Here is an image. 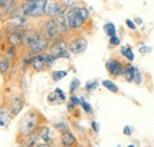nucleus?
Listing matches in <instances>:
<instances>
[{"mask_svg": "<svg viewBox=\"0 0 154 147\" xmlns=\"http://www.w3.org/2000/svg\"><path fill=\"white\" fill-rule=\"evenodd\" d=\"M14 6V0H0V7L6 12L11 11Z\"/></svg>", "mask_w": 154, "mask_h": 147, "instance_id": "412c9836", "label": "nucleus"}, {"mask_svg": "<svg viewBox=\"0 0 154 147\" xmlns=\"http://www.w3.org/2000/svg\"><path fill=\"white\" fill-rule=\"evenodd\" d=\"M71 102H72L74 105H81V103H82V101H81L79 99H77L76 96H71Z\"/></svg>", "mask_w": 154, "mask_h": 147, "instance_id": "72a5a7b5", "label": "nucleus"}, {"mask_svg": "<svg viewBox=\"0 0 154 147\" xmlns=\"http://www.w3.org/2000/svg\"><path fill=\"white\" fill-rule=\"evenodd\" d=\"M44 31H45V37L48 39H55V40H57V39H59L60 35H62L59 32V30H58L57 25L55 24L54 19H51V20H49V21L45 23Z\"/></svg>", "mask_w": 154, "mask_h": 147, "instance_id": "423d86ee", "label": "nucleus"}, {"mask_svg": "<svg viewBox=\"0 0 154 147\" xmlns=\"http://www.w3.org/2000/svg\"><path fill=\"white\" fill-rule=\"evenodd\" d=\"M62 13H63V5H60L55 0H46L44 14L50 16V17H56Z\"/></svg>", "mask_w": 154, "mask_h": 147, "instance_id": "20e7f679", "label": "nucleus"}, {"mask_svg": "<svg viewBox=\"0 0 154 147\" xmlns=\"http://www.w3.org/2000/svg\"><path fill=\"white\" fill-rule=\"evenodd\" d=\"M123 133H125L126 135H131V134H132V129H131V127H129V126H126V127L123 128Z\"/></svg>", "mask_w": 154, "mask_h": 147, "instance_id": "c9c22d12", "label": "nucleus"}, {"mask_svg": "<svg viewBox=\"0 0 154 147\" xmlns=\"http://www.w3.org/2000/svg\"><path fill=\"white\" fill-rule=\"evenodd\" d=\"M91 127H93V129H94V130H95V132H98V125H97V122L96 121H93V122H91Z\"/></svg>", "mask_w": 154, "mask_h": 147, "instance_id": "e433bc0d", "label": "nucleus"}, {"mask_svg": "<svg viewBox=\"0 0 154 147\" xmlns=\"http://www.w3.org/2000/svg\"><path fill=\"white\" fill-rule=\"evenodd\" d=\"M76 147H81V146H76Z\"/></svg>", "mask_w": 154, "mask_h": 147, "instance_id": "a19ab883", "label": "nucleus"}, {"mask_svg": "<svg viewBox=\"0 0 154 147\" xmlns=\"http://www.w3.org/2000/svg\"><path fill=\"white\" fill-rule=\"evenodd\" d=\"M103 29H104V32H106L109 37L115 36L116 30H115V26H114L113 23H107V24L103 26Z\"/></svg>", "mask_w": 154, "mask_h": 147, "instance_id": "5701e85b", "label": "nucleus"}, {"mask_svg": "<svg viewBox=\"0 0 154 147\" xmlns=\"http://www.w3.org/2000/svg\"><path fill=\"white\" fill-rule=\"evenodd\" d=\"M109 42H110V44H112V45L117 46V45L120 44V38H119V37H116V36H113V37H110Z\"/></svg>", "mask_w": 154, "mask_h": 147, "instance_id": "2f4dec72", "label": "nucleus"}, {"mask_svg": "<svg viewBox=\"0 0 154 147\" xmlns=\"http://www.w3.org/2000/svg\"><path fill=\"white\" fill-rule=\"evenodd\" d=\"M46 0H33V1H25L21 6V10L25 16L29 17H39L44 14Z\"/></svg>", "mask_w": 154, "mask_h": 147, "instance_id": "f03ea898", "label": "nucleus"}, {"mask_svg": "<svg viewBox=\"0 0 154 147\" xmlns=\"http://www.w3.org/2000/svg\"><path fill=\"white\" fill-rule=\"evenodd\" d=\"M149 51H151V49L147 48L146 45H143V46L140 48V52H141V54H147V52H149Z\"/></svg>", "mask_w": 154, "mask_h": 147, "instance_id": "473e14b6", "label": "nucleus"}, {"mask_svg": "<svg viewBox=\"0 0 154 147\" xmlns=\"http://www.w3.org/2000/svg\"><path fill=\"white\" fill-rule=\"evenodd\" d=\"M25 1H33V0H25Z\"/></svg>", "mask_w": 154, "mask_h": 147, "instance_id": "ea45409f", "label": "nucleus"}, {"mask_svg": "<svg viewBox=\"0 0 154 147\" xmlns=\"http://www.w3.org/2000/svg\"><path fill=\"white\" fill-rule=\"evenodd\" d=\"M78 86H79V81L77 80V78H74L72 81H71V87H70V92H74L76 90L77 88H78Z\"/></svg>", "mask_w": 154, "mask_h": 147, "instance_id": "c756f323", "label": "nucleus"}, {"mask_svg": "<svg viewBox=\"0 0 154 147\" xmlns=\"http://www.w3.org/2000/svg\"><path fill=\"white\" fill-rule=\"evenodd\" d=\"M55 128L57 129L58 132H60V133H64V132H66V130H68V124H66V122H64V121L56 122V124H55Z\"/></svg>", "mask_w": 154, "mask_h": 147, "instance_id": "393cba45", "label": "nucleus"}, {"mask_svg": "<svg viewBox=\"0 0 154 147\" xmlns=\"http://www.w3.org/2000/svg\"><path fill=\"white\" fill-rule=\"evenodd\" d=\"M71 8H72V11H74L83 21H87V20L89 19V12H88L87 8H84V7H77V6L76 7H71Z\"/></svg>", "mask_w": 154, "mask_h": 147, "instance_id": "6ab92c4d", "label": "nucleus"}, {"mask_svg": "<svg viewBox=\"0 0 154 147\" xmlns=\"http://www.w3.org/2000/svg\"><path fill=\"white\" fill-rule=\"evenodd\" d=\"M40 35L36 30L33 29H29V30H25L24 31V35H23V44L29 48L30 45H32L35 42H37L39 38H40Z\"/></svg>", "mask_w": 154, "mask_h": 147, "instance_id": "1a4fd4ad", "label": "nucleus"}, {"mask_svg": "<svg viewBox=\"0 0 154 147\" xmlns=\"http://www.w3.org/2000/svg\"><path fill=\"white\" fill-rule=\"evenodd\" d=\"M10 109L13 115H17L23 109V100L19 96H13L10 101Z\"/></svg>", "mask_w": 154, "mask_h": 147, "instance_id": "f3484780", "label": "nucleus"}, {"mask_svg": "<svg viewBox=\"0 0 154 147\" xmlns=\"http://www.w3.org/2000/svg\"><path fill=\"white\" fill-rule=\"evenodd\" d=\"M106 67H107V70L110 73V75L114 76V77L120 76L121 73H122V69H123L122 63L120 61H117V59H114V58L108 59L107 63H106Z\"/></svg>", "mask_w": 154, "mask_h": 147, "instance_id": "6e6552de", "label": "nucleus"}, {"mask_svg": "<svg viewBox=\"0 0 154 147\" xmlns=\"http://www.w3.org/2000/svg\"><path fill=\"white\" fill-rule=\"evenodd\" d=\"M66 43L63 40V39H57L55 40L51 46L49 48V54L51 56H54L56 59L60 58V57H64V58H68L69 54L66 51Z\"/></svg>", "mask_w": 154, "mask_h": 147, "instance_id": "7ed1b4c3", "label": "nucleus"}, {"mask_svg": "<svg viewBox=\"0 0 154 147\" xmlns=\"http://www.w3.org/2000/svg\"><path fill=\"white\" fill-rule=\"evenodd\" d=\"M35 147H50L48 144H38V145H36Z\"/></svg>", "mask_w": 154, "mask_h": 147, "instance_id": "4c0bfd02", "label": "nucleus"}, {"mask_svg": "<svg viewBox=\"0 0 154 147\" xmlns=\"http://www.w3.org/2000/svg\"><path fill=\"white\" fill-rule=\"evenodd\" d=\"M126 24H127V26H129L132 30H135V25H134V23L131 20V19H127L126 20Z\"/></svg>", "mask_w": 154, "mask_h": 147, "instance_id": "f704fd0d", "label": "nucleus"}, {"mask_svg": "<svg viewBox=\"0 0 154 147\" xmlns=\"http://www.w3.org/2000/svg\"><path fill=\"white\" fill-rule=\"evenodd\" d=\"M134 68L132 64H126L122 69V73L121 75L123 76V78L127 81V82H133L134 80Z\"/></svg>", "mask_w": 154, "mask_h": 147, "instance_id": "a211bd4d", "label": "nucleus"}, {"mask_svg": "<svg viewBox=\"0 0 154 147\" xmlns=\"http://www.w3.org/2000/svg\"><path fill=\"white\" fill-rule=\"evenodd\" d=\"M97 86H98V83H97L96 81H89V82H87V90L91 92L95 88H97Z\"/></svg>", "mask_w": 154, "mask_h": 147, "instance_id": "c85d7f7f", "label": "nucleus"}, {"mask_svg": "<svg viewBox=\"0 0 154 147\" xmlns=\"http://www.w3.org/2000/svg\"><path fill=\"white\" fill-rule=\"evenodd\" d=\"M54 21H55V24L57 25L58 30H59V32L60 33H64V32H66L68 31V21H66V17L62 13V14H59V16H56V17H54Z\"/></svg>", "mask_w": 154, "mask_h": 147, "instance_id": "dca6fc26", "label": "nucleus"}, {"mask_svg": "<svg viewBox=\"0 0 154 147\" xmlns=\"http://www.w3.org/2000/svg\"><path fill=\"white\" fill-rule=\"evenodd\" d=\"M40 139V134L39 132H33L29 135H25L21 140V146L23 147H35L37 145V141Z\"/></svg>", "mask_w": 154, "mask_h": 147, "instance_id": "ddd939ff", "label": "nucleus"}, {"mask_svg": "<svg viewBox=\"0 0 154 147\" xmlns=\"http://www.w3.org/2000/svg\"><path fill=\"white\" fill-rule=\"evenodd\" d=\"M133 82L137 86L141 83V73L137 68H134V80H133Z\"/></svg>", "mask_w": 154, "mask_h": 147, "instance_id": "cd10ccee", "label": "nucleus"}, {"mask_svg": "<svg viewBox=\"0 0 154 147\" xmlns=\"http://www.w3.org/2000/svg\"><path fill=\"white\" fill-rule=\"evenodd\" d=\"M66 75H68V73H66V71H63V70H62V71H60V70H59V71H54V73H52V78H54V81H60V80L64 78Z\"/></svg>", "mask_w": 154, "mask_h": 147, "instance_id": "a878e982", "label": "nucleus"}, {"mask_svg": "<svg viewBox=\"0 0 154 147\" xmlns=\"http://www.w3.org/2000/svg\"><path fill=\"white\" fill-rule=\"evenodd\" d=\"M39 134H40V138L45 141V142H49L51 140V133H50V129L46 126H43L42 129L39 130Z\"/></svg>", "mask_w": 154, "mask_h": 147, "instance_id": "aec40b11", "label": "nucleus"}, {"mask_svg": "<svg viewBox=\"0 0 154 147\" xmlns=\"http://www.w3.org/2000/svg\"><path fill=\"white\" fill-rule=\"evenodd\" d=\"M81 106L83 107V109L85 110L87 113H91L93 109H91V106L88 103V102H85V101H82V103H81Z\"/></svg>", "mask_w": 154, "mask_h": 147, "instance_id": "7c9ffc66", "label": "nucleus"}, {"mask_svg": "<svg viewBox=\"0 0 154 147\" xmlns=\"http://www.w3.org/2000/svg\"><path fill=\"white\" fill-rule=\"evenodd\" d=\"M65 17H66V21H68V26L69 29H78L82 26V24L84 23L82 19L77 16L76 13L72 11V8H69L65 13Z\"/></svg>", "mask_w": 154, "mask_h": 147, "instance_id": "0eeeda50", "label": "nucleus"}, {"mask_svg": "<svg viewBox=\"0 0 154 147\" xmlns=\"http://www.w3.org/2000/svg\"><path fill=\"white\" fill-rule=\"evenodd\" d=\"M19 147H23V146H19Z\"/></svg>", "mask_w": 154, "mask_h": 147, "instance_id": "79ce46f5", "label": "nucleus"}, {"mask_svg": "<svg viewBox=\"0 0 154 147\" xmlns=\"http://www.w3.org/2000/svg\"><path fill=\"white\" fill-rule=\"evenodd\" d=\"M49 46V42H48V38L46 37H40L37 42H35L32 45H30L27 49L31 54H39L42 52L43 50H45L46 48Z\"/></svg>", "mask_w": 154, "mask_h": 147, "instance_id": "9b49d317", "label": "nucleus"}, {"mask_svg": "<svg viewBox=\"0 0 154 147\" xmlns=\"http://www.w3.org/2000/svg\"><path fill=\"white\" fill-rule=\"evenodd\" d=\"M10 68V62L8 59H2L0 61V73H6Z\"/></svg>", "mask_w": 154, "mask_h": 147, "instance_id": "bb28decb", "label": "nucleus"}, {"mask_svg": "<svg viewBox=\"0 0 154 147\" xmlns=\"http://www.w3.org/2000/svg\"><path fill=\"white\" fill-rule=\"evenodd\" d=\"M102 86H103L106 89L110 90L112 92H119L117 86H115V83H114V82H112V81H109V80H104V81L102 82Z\"/></svg>", "mask_w": 154, "mask_h": 147, "instance_id": "4be33fe9", "label": "nucleus"}, {"mask_svg": "<svg viewBox=\"0 0 154 147\" xmlns=\"http://www.w3.org/2000/svg\"><path fill=\"white\" fill-rule=\"evenodd\" d=\"M121 54L125 56L128 61H133L134 59V54H133L131 48H122L121 49Z\"/></svg>", "mask_w": 154, "mask_h": 147, "instance_id": "b1692460", "label": "nucleus"}, {"mask_svg": "<svg viewBox=\"0 0 154 147\" xmlns=\"http://www.w3.org/2000/svg\"><path fill=\"white\" fill-rule=\"evenodd\" d=\"M12 111L7 107H0V128H5L8 126L12 119Z\"/></svg>", "mask_w": 154, "mask_h": 147, "instance_id": "4468645a", "label": "nucleus"}, {"mask_svg": "<svg viewBox=\"0 0 154 147\" xmlns=\"http://www.w3.org/2000/svg\"><path fill=\"white\" fill-rule=\"evenodd\" d=\"M23 35H24V30L21 27H17L16 30H13L10 35H8V44L14 48V46H18L19 44L23 43Z\"/></svg>", "mask_w": 154, "mask_h": 147, "instance_id": "9d476101", "label": "nucleus"}, {"mask_svg": "<svg viewBox=\"0 0 154 147\" xmlns=\"http://www.w3.org/2000/svg\"><path fill=\"white\" fill-rule=\"evenodd\" d=\"M31 65L36 71H42L46 67V55L39 52L36 56H33L31 61Z\"/></svg>", "mask_w": 154, "mask_h": 147, "instance_id": "f8f14e48", "label": "nucleus"}, {"mask_svg": "<svg viewBox=\"0 0 154 147\" xmlns=\"http://www.w3.org/2000/svg\"><path fill=\"white\" fill-rule=\"evenodd\" d=\"M60 141H62V145L64 147H72L76 145V138L74 136V134L69 130L62 133V136H60Z\"/></svg>", "mask_w": 154, "mask_h": 147, "instance_id": "2eb2a0df", "label": "nucleus"}, {"mask_svg": "<svg viewBox=\"0 0 154 147\" xmlns=\"http://www.w3.org/2000/svg\"><path fill=\"white\" fill-rule=\"evenodd\" d=\"M39 124V115L36 111H29L21 120L19 124V134L25 136L29 135L33 132H36V129L38 127Z\"/></svg>", "mask_w": 154, "mask_h": 147, "instance_id": "f257e3e1", "label": "nucleus"}, {"mask_svg": "<svg viewBox=\"0 0 154 147\" xmlns=\"http://www.w3.org/2000/svg\"><path fill=\"white\" fill-rule=\"evenodd\" d=\"M128 147H135V146H133V145H129Z\"/></svg>", "mask_w": 154, "mask_h": 147, "instance_id": "58836bf2", "label": "nucleus"}, {"mask_svg": "<svg viewBox=\"0 0 154 147\" xmlns=\"http://www.w3.org/2000/svg\"><path fill=\"white\" fill-rule=\"evenodd\" d=\"M87 46H88L87 39L79 37V38L74 39V40L68 45V50H69L70 52H72V54H82V52L87 49Z\"/></svg>", "mask_w": 154, "mask_h": 147, "instance_id": "39448f33", "label": "nucleus"}]
</instances>
